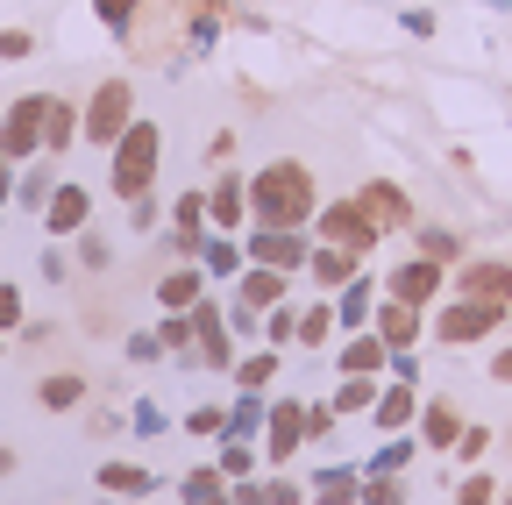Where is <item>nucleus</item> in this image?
Masks as SVG:
<instances>
[{"mask_svg":"<svg viewBox=\"0 0 512 505\" xmlns=\"http://www.w3.org/2000/svg\"><path fill=\"white\" fill-rule=\"evenodd\" d=\"M456 292H463V299L512 306V264H498V257H477V264H463V271H456Z\"/></svg>","mask_w":512,"mask_h":505,"instance_id":"9b49d317","label":"nucleus"},{"mask_svg":"<svg viewBox=\"0 0 512 505\" xmlns=\"http://www.w3.org/2000/svg\"><path fill=\"white\" fill-rule=\"evenodd\" d=\"M264 498H271V505H299V484H292V477H271Z\"/></svg>","mask_w":512,"mask_h":505,"instance_id":"3c124183","label":"nucleus"},{"mask_svg":"<svg viewBox=\"0 0 512 505\" xmlns=\"http://www.w3.org/2000/svg\"><path fill=\"white\" fill-rule=\"evenodd\" d=\"M8 200H15V157H0V214H8Z\"/></svg>","mask_w":512,"mask_h":505,"instance_id":"603ef678","label":"nucleus"},{"mask_svg":"<svg viewBox=\"0 0 512 505\" xmlns=\"http://www.w3.org/2000/svg\"><path fill=\"white\" fill-rule=\"evenodd\" d=\"M384 363H392V349L377 342V328H370V335H349V342H342V377H377Z\"/></svg>","mask_w":512,"mask_h":505,"instance_id":"4be33fe9","label":"nucleus"},{"mask_svg":"<svg viewBox=\"0 0 512 505\" xmlns=\"http://www.w3.org/2000/svg\"><path fill=\"white\" fill-rule=\"evenodd\" d=\"M185 313H192V342H200V363H214V370H235V349H228V313H221L207 292L192 299Z\"/></svg>","mask_w":512,"mask_h":505,"instance_id":"1a4fd4ad","label":"nucleus"},{"mask_svg":"<svg viewBox=\"0 0 512 505\" xmlns=\"http://www.w3.org/2000/svg\"><path fill=\"white\" fill-rule=\"evenodd\" d=\"M43 114H50V93H22V100L8 107V121H0V157L36 164V157H43Z\"/></svg>","mask_w":512,"mask_h":505,"instance_id":"423d86ee","label":"nucleus"},{"mask_svg":"<svg viewBox=\"0 0 512 505\" xmlns=\"http://www.w3.org/2000/svg\"><path fill=\"white\" fill-rule=\"evenodd\" d=\"M50 193H57V171H43V164H36V171H15V200H22V207H36V214H43V200H50Z\"/></svg>","mask_w":512,"mask_h":505,"instance_id":"c85d7f7f","label":"nucleus"},{"mask_svg":"<svg viewBox=\"0 0 512 505\" xmlns=\"http://www.w3.org/2000/svg\"><path fill=\"white\" fill-rule=\"evenodd\" d=\"M185 427H192V434H221V427H228V413H221V406H192V413H185Z\"/></svg>","mask_w":512,"mask_h":505,"instance_id":"37998d69","label":"nucleus"},{"mask_svg":"<svg viewBox=\"0 0 512 505\" xmlns=\"http://www.w3.org/2000/svg\"><path fill=\"white\" fill-rule=\"evenodd\" d=\"M86 221H93V193H86L79 178H57V193L43 200V235L64 242V235H79Z\"/></svg>","mask_w":512,"mask_h":505,"instance_id":"6e6552de","label":"nucleus"},{"mask_svg":"<svg viewBox=\"0 0 512 505\" xmlns=\"http://www.w3.org/2000/svg\"><path fill=\"white\" fill-rule=\"evenodd\" d=\"M498 321H505V306H491V299H448L441 313H434V342H448V349H463V342H484V335H498Z\"/></svg>","mask_w":512,"mask_h":505,"instance_id":"20e7f679","label":"nucleus"},{"mask_svg":"<svg viewBox=\"0 0 512 505\" xmlns=\"http://www.w3.org/2000/svg\"><path fill=\"white\" fill-rule=\"evenodd\" d=\"M136 434H164V413L157 406H136Z\"/></svg>","mask_w":512,"mask_h":505,"instance_id":"5fc2aeb1","label":"nucleus"},{"mask_svg":"<svg viewBox=\"0 0 512 505\" xmlns=\"http://www.w3.org/2000/svg\"><path fill=\"white\" fill-rule=\"evenodd\" d=\"M235 505H271V498H264V484H249V477H235Z\"/></svg>","mask_w":512,"mask_h":505,"instance_id":"864d4df0","label":"nucleus"},{"mask_svg":"<svg viewBox=\"0 0 512 505\" xmlns=\"http://www.w3.org/2000/svg\"><path fill=\"white\" fill-rule=\"evenodd\" d=\"M29 50H36V36H29V29H0V65H22Z\"/></svg>","mask_w":512,"mask_h":505,"instance_id":"79ce46f5","label":"nucleus"},{"mask_svg":"<svg viewBox=\"0 0 512 505\" xmlns=\"http://www.w3.org/2000/svg\"><path fill=\"white\" fill-rule=\"evenodd\" d=\"M207 292V271L200 264H178V271H164V285H157V299H164V313H185L192 299Z\"/></svg>","mask_w":512,"mask_h":505,"instance_id":"5701e85b","label":"nucleus"},{"mask_svg":"<svg viewBox=\"0 0 512 505\" xmlns=\"http://www.w3.org/2000/svg\"><path fill=\"white\" fill-rule=\"evenodd\" d=\"M406 463H413V434H392V441L370 456V477H399Z\"/></svg>","mask_w":512,"mask_h":505,"instance_id":"2f4dec72","label":"nucleus"},{"mask_svg":"<svg viewBox=\"0 0 512 505\" xmlns=\"http://www.w3.org/2000/svg\"><path fill=\"white\" fill-rule=\"evenodd\" d=\"M200 242H207V193H178V207H171V249L185 264H200Z\"/></svg>","mask_w":512,"mask_h":505,"instance_id":"f8f14e48","label":"nucleus"},{"mask_svg":"<svg viewBox=\"0 0 512 505\" xmlns=\"http://www.w3.org/2000/svg\"><path fill=\"white\" fill-rule=\"evenodd\" d=\"M128 221H136V235H157V200H150V193L128 200Z\"/></svg>","mask_w":512,"mask_h":505,"instance_id":"a18cd8bd","label":"nucleus"},{"mask_svg":"<svg viewBox=\"0 0 512 505\" xmlns=\"http://www.w3.org/2000/svg\"><path fill=\"white\" fill-rule=\"evenodd\" d=\"M413 413H420V399H413V385H406V377H399L392 392H377V406H370V420H377L384 434H399V427H406Z\"/></svg>","mask_w":512,"mask_h":505,"instance_id":"b1692460","label":"nucleus"},{"mask_svg":"<svg viewBox=\"0 0 512 505\" xmlns=\"http://www.w3.org/2000/svg\"><path fill=\"white\" fill-rule=\"evenodd\" d=\"M306 441V406L299 399H271V463H292V449Z\"/></svg>","mask_w":512,"mask_h":505,"instance_id":"dca6fc26","label":"nucleus"},{"mask_svg":"<svg viewBox=\"0 0 512 505\" xmlns=\"http://www.w3.org/2000/svg\"><path fill=\"white\" fill-rule=\"evenodd\" d=\"M79 257H86L93 271H107V257H114V249H107V235H86V228H79Z\"/></svg>","mask_w":512,"mask_h":505,"instance_id":"c03bdc74","label":"nucleus"},{"mask_svg":"<svg viewBox=\"0 0 512 505\" xmlns=\"http://www.w3.org/2000/svg\"><path fill=\"white\" fill-rule=\"evenodd\" d=\"M242 264H249L242 242L221 235V228H207V242H200V271H207V285H214V278H242Z\"/></svg>","mask_w":512,"mask_h":505,"instance_id":"f3484780","label":"nucleus"},{"mask_svg":"<svg viewBox=\"0 0 512 505\" xmlns=\"http://www.w3.org/2000/svg\"><path fill=\"white\" fill-rule=\"evenodd\" d=\"M264 342H271V349H278V342H299V313H292L285 299L271 306V321H264Z\"/></svg>","mask_w":512,"mask_h":505,"instance_id":"ea45409f","label":"nucleus"},{"mask_svg":"<svg viewBox=\"0 0 512 505\" xmlns=\"http://www.w3.org/2000/svg\"><path fill=\"white\" fill-rule=\"evenodd\" d=\"M221 491H228V477H221V463H214V470H192V477L178 484V498H185V505H207V498H221Z\"/></svg>","mask_w":512,"mask_h":505,"instance_id":"473e14b6","label":"nucleus"},{"mask_svg":"<svg viewBox=\"0 0 512 505\" xmlns=\"http://www.w3.org/2000/svg\"><path fill=\"white\" fill-rule=\"evenodd\" d=\"M36 399H43L50 413H72V406L86 399V377H72V370H57V377H43V385H36Z\"/></svg>","mask_w":512,"mask_h":505,"instance_id":"bb28decb","label":"nucleus"},{"mask_svg":"<svg viewBox=\"0 0 512 505\" xmlns=\"http://www.w3.org/2000/svg\"><path fill=\"white\" fill-rule=\"evenodd\" d=\"M0 328H22V292L0 285Z\"/></svg>","mask_w":512,"mask_h":505,"instance_id":"09e8293b","label":"nucleus"},{"mask_svg":"<svg viewBox=\"0 0 512 505\" xmlns=\"http://www.w3.org/2000/svg\"><path fill=\"white\" fill-rule=\"evenodd\" d=\"M363 207H370V221L384 228V235H392V228H413V207H406V193H399V185L392 178H370L363 185V193H356Z\"/></svg>","mask_w":512,"mask_h":505,"instance_id":"2eb2a0df","label":"nucleus"},{"mask_svg":"<svg viewBox=\"0 0 512 505\" xmlns=\"http://www.w3.org/2000/svg\"><path fill=\"white\" fill-rule=\"evenodd\" d=\"M0 356H8V328H0Z\"/></svg>","mask_w":512,"mask_h":505,"instance_id":"13d9d810","label":"nucleus"},{"mask_svg":"<svg viewBox=\"0 0 512 505\" xmlns=\"http://www.w3.org/2000/svg\"><path fill=\"white\" fill-rule=\"evenodd\" d=\"M157 342H164L171 356H200V349H185V342H192V313H164V328H157Z\"/></svg>","mask_w":512,"mask_h":505,"instance_id":"58836bf2","label":"nucleus"},{"mask_svg":"<svg viewBox=\"0 0 512 505\" xmlns=\"http://www.w3.org/2000/svg\"><path fill=\"white\" fill-rule=\"evenodd\" d=\"M491 377H512V349H498V356H491Z\"/></svg>","mask_w":512,"mask_h":505,"instance_id":"6e6d98bb","label":"nucleus"},{"mask_svg":"<svg viewBox=\"0 0 512 505\" xmlns=\"http://www.w3.org/2000/svg\"><path fill=\"white\" fill-rule=\"evenodd\" d=\"M306 278H313V285H349V278H356V249L320 242L313 257H306Z\"/></svg>","mask_w":512,"mask_h":505,"instance_id":"412c9836","label":"nucleus"},{"mask_svg":"<svg viewBox=\"0 0 512 505\" xmlns=\"http://www.w3.org/2000/svg\"><path fill=\"white\" fill-rule=\"evenodd\" d=\"M207 221H214L221 235H235V228L249 221V185H242L235 171H221V178H214V193H207Z\"/></svg>","mask_w":512,"mask_h":505,"instance_id":"4468645a","label":"nucleus"},{"mask_svg":"<svg viewBox=\"0 0 512 505\" xmlns=\"http://www.w3.org/2000/svg\"><path fill=\"white\" fill-rule=\"evenodd\" d=\"M264 413H271L264 399H256V392H242V399L228 406V427H221V434H256V427H264Z\"/></svg>","mask_w":512,"mask_h":505,"instance_id":"c9c22d12","label":"nucleus"},{"mask_svg":"<svg viewBox=\"0 0 512 505\" xmlns=\"http://www.w3.org/2000/svg\"><path fill=\"white\" fill-rule=\"evenodd\" d=\"M313 498H320V505H356V498H363V477L335 463V470H320V477H313Z\"/></svg>","mask_w":512,"mask_h":505,"instance_id":"a878e982","label":"nucleus"},{"mask_svg":"<svg viewBox=\"0 0 512 505\" xmlns=\"http://www.w3.org/2000/svg\"><path fill=\"white\" fill-rule=\"evenodd\" d=\"M100 491H121V498H150V491H157V477H150V470H136V463H100Z\"/></svg>","mask_w":512,"mask_h":505,"instance_id":"393cba45","label":"nucleus"},{"mask_svg":"<svg viewBox=\"0 0 512 505\" xmlns=\"http://www.w3.org/2000/svg\"><path fill=\"white\" fill-rule=\"evenodd\" d=\"M313 221H320V242H342V249H356V257H370V249L384 242V228L370 221L363 200H328V207H313Z\"/></svg>","mask_w":512,"mask_h":505,"instance_id":"39448f33","label":"nucleus"},{"mask_svg":"<svg viewBox=\"0 0 512 505\" xmlns=\"http://www.w3.org/2000/svg\"><path fill=\"white\" fill-rule=\"evenodd\" d=\"M484 441H491L484 427H470V434H456V456H463V463H477V456H484Z\"/></svg>","mask_w":512,"mask_h":505,"instance_id":"8fccbe9b","label":"nucleus"},{"mask_svg":"<svg viewBox=\"0 0 512 505\" xmlns=\"http://www.w3.org/2000/svg\"><path fill=\"white\" fill-rule=\"evenodd\" d=\"M335 328H342V321H335V306H306V313H299V342H306V349H328Z\"/></svg>","mask_w":512,"mask_h":505,"instance_id":"c756f323","label":"nucleus"},{"mask_svg":"<svg viewBox=\"0 0 512 505\" xmlns=\"http://www.w3.org/2000/svg\"><path fill=\"white\" fill-rule=\"evenodd\" d=\"M292 292V271H271V264H242V299L264 313V306H278Z\"/></svg>","mask_w":512,"mask_h":505,"instance_id":"6ab92c4d","label":"nucleus"},{"mask_svg":"<svg viewBox=\"0 0 512 505\" xmlns=\"http://www.w3.org/2000/svg\"><path fill=\"white\" fill-rule=\"evenodd\" d=\"M363 505H406V484L399 477H370L363 484Z\"/></svg>","mask_w":512,"mask_h":505,"instance_id":"a19ab883","label":"nucleus"},{"mask_svg":"<svg viewBox=\"0 0 512 505\" xmlns=\"http://www.w3.org/2000/svg\"><path fill=\"white\" fill-rule=\"evenodd\" d=\"M313 171L299 164V157H278V164H264L249 178V214L264 221V228H306L313 221Z\"/></svg>","mask_w":512,"mask_h":505,"instance_id":"f257e3e1","label":"nucleus"},{"mask_svg":"<svg viewBox=\"0 0 512 505\" xmlns=\"http://www.w3.org/2000/svg\"><path fill=\"white\" fill-rule=\"evenodd\" d=\"M370 328H377L384 349H413V342H420V306H406V299L384 292V306L370 313Z\"/></svg>","mask_w":512,"mask_h":505,"instance_id":"ddd939ff","label":"nucleus"},{"mask_svg":"<svg viewBox=\"0 0 512 505\" xmlns=\"http://www.w3.org/2000/svg\"><path fill=\"white\" fill-rule=\"evenodd\" d=\"M271 377H278V349H256V356L235 363V385H242V392H264Z\"/></svg>","mask_w":512,"mask_h":505,"instance_id":"cd10ccee","label":"nucleus"},{"mask_svg":"<svg viewBox=\"0 0 512 505\" xmlns=\"http://www.w3.org/2000/svg\"><path fill=\"white\" fill-rule=\"evenodd\" d=\"M157 356H164L157 335H128V363H157Z\"/></svg>","mask_w":512,"mask_h":505,"instance_id":"de8ad7c7","label":"nucleus"},{"mask_svg":"<svg viewBox=\"0 0 512 505\" xmlns=\"http://www.w3.org/2000/svg\"><path fill=\"white\" fill-rule=\"evenodd\" d=\"M114 164H107V193L114 200H143L150 185H157V157H164V129L150 114H136L128 129L114 136V150H107Z\"/></svg>","mask_w":512,"mask_h":505,"instance_id":"f03ea898","label":"nucleus"},{"mask_svg":"<svg viewBox=\"0 0 512 505\" xmlns=\"http://www.w3.org/2000/svg\"><path fill=\"white\" fill-rule=\"evenodd\" d=\"M72 143H79V107L50 93V114H43V157H64Z\"/></svg>","mask_w":512,"mask_h":505,"instance_id":"aec40b11","label":"nucleus"},{"mask_svg":"<svg viewBox=\"0 0 512 505\" xmlns=\"http://www.w3.org/2000/svg\"><path fill=\"white\" fill-rule=\"evenodd\" d=\"M420 257L456 264V257H463V235H456V228H420Z\"/></svg>","mask_w":512,"mask_h":505,"instance_id":"72a5a7b5","label":"nucleus"},{"mask_svg":"<svg viewBox=\"0 0 512 505\" xmlns=\"http://www.w3.org/2000/svg\"><path fill=\"white\" fill-rule=\"evenodd\" d=\"M242 257L249 264H271V271H306L313 242H306V228H264V221H256L242 235Z\"/></svg>","mask_w":512,"mask_h":505,"instance_id":"0eeeda50","label":"nucleus"},{"mask_svg":"<svg viewBox=\"0 0 512 505\" xmlns=\"http://www.w3.org/2000/svg\"><path fill=\"white\" fill-rule=\"evenodd\" d=\"M128 121H136V86H128V79H100L93 100L79 107V136L100 143V150H114V136L128 129Z\"/></svg>","mask_w":512,"mask_h":505,"instance_id":"7ed1b4c3","label":"nucleus"},{"mask_svg":"<svg viewBox=\"0 0 512 505\" xmlns=\"http://www.w3.org/2000/svg\"><path fill=\"white\" fill-rule=\"evenodd\" d=\"M93 15H100V29L128 36V29H136V15H143V0H93Z\"/></svg>","mask_w":512,"mask_h":505,"instance_id":"f704fd0d","label":"nucleus"},{"mask_svg":"<svg viewBox=\"0 0 512 505\" xmlns=\"http://www.w3.org/2000/svg\"><path fill=\"white\" fill-rule=\"evenodd\" d=\"M214 463H221V477L235 484V477H249V470H256V449H249L242 434H221V456H214Z\"/></svg>","mask_w":512,"mask_h":505,"instance_id":"7c9ffc66","label":"nucleus"},{"mask_svg":"<svg viewBox=\"0 0 512 505\" xmlns=\"http://www.w3.org/2000/svg\"><path fill=\"white\" fill-rule=\"evenodd\" d=\"M441 285H448V278H441V264H434V257H413V264H399L392 278H384V292L406 299V306H434V299H441Z\"/></svg>","mask_w":512,"mask_h":505,"instance_id":"9d476101","label":"nucleus"},{"mask_svg":"<svg viewBox=\"0 0 512 505\" xmlns=\"http://www.w3.org/2000/svg\"><path fill=\"white\" fill-rule=\"evenodd\" d=\"M420 434L434 441V449H456L463 427H456V413H448V406H427V413H420Z\"/></svg>","mask_w":512,"mask_h":505,"instance_id":"e433bc0d","label":"nucleus"},{"mask_svg":"<svg viewBox=\"0 0 512 505\" xmlns=\"http://www.w3.org/2000/svg\"><path fill=\"white\" fill-rule=\"evenodd\" d=\"M491 8H512V0H491Z\"/></svg>","mask_w":512,"mask_h":505,"instance_id":"bf43d9fd","label":"nucleus"},{"mask_svg":"<svg viewBox=\"0 0 512 505\" xmlns=\"http://www.w3.org/2000/svg\"><path fill=\"white\" fill-rule=\"evenodd\" d=\"M370 313H377V278H349L335 292V321L356 335V328H370Z\"/></svg>","mask_w":512,"mask_h":505,"instance_id":"a211bd4d","label":"nucleus"},{"mask_svg":"<svg viewBox=\"0 0 512 505\" xmlns=\"http://www.w3.org/2000/svg\"><path fill=\"white\" fill-rule=\"evenodd\" d=\"M207 505H235V498H228V491H221V498H207Z\"/></svg>","mask_w":512,"mask_h":505,"instance_id":"4d7b16f0","label":"nucleus"},{"mask_svg":"<svg viewBox=\"0 0 512 505\" xmlns=\"http://www.w3.org/2000/svg\"><path fill=\"white\" fill-rule=\"evenodd\" d=\"M491 498H498V484H491V477H470V484L456 491V505H491Z\"/></svg>","mask_w":512,"mask_h":505,"instance_id":"49530a36","label":"nucleus"},{"mask_svg":"<svg viewBox=\"0 0 512 505\" xmlns=\"http://www.w3.org/2000/svg\"><path fill=\"white\" fill-rule=\"evenodd\" d=\"M370 406H377V385H370V377H342L335 413H370Z\"/></svg>","mask_w":512,"mask_h":505,"instance_id":"4c0bfd02","label":"nucleus"}]
</instances>
